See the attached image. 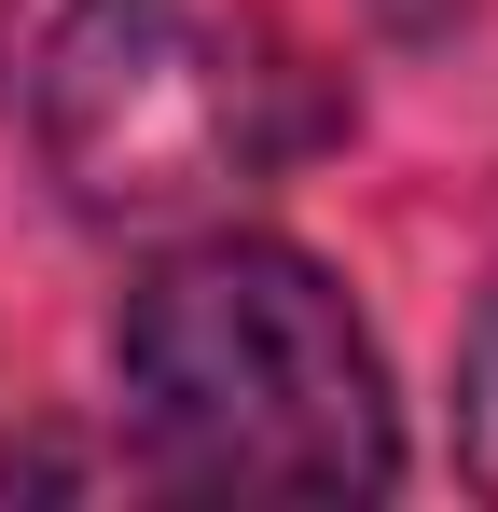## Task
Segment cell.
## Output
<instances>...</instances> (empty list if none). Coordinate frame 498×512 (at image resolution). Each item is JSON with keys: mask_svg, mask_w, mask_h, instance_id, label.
Segmentation results:
<instances>
[{"mask_svg": "<svg viewBox=\"0 0 498 512\" xmlns=\"http://www.w3.org/2000/svg\"><path fill=\"white\" fill-rule=\"evenodd\" d=\"M125 429L166 485L208 499H388L402 485V416L388 360L332 263L291 236H194L125 291Z\"/></svg>", "mask_w": 498, "mask_h": 512, "instance_id": "cell-1", "label": "cell"}, {"mask_svg": "<svg viewBox=\"0 0 498 512\" xmlns=\"http://www.w3.org/2000/svg\"><path fill=\"white\" fill-rule=\"evenodd\" d=\"M28 125L70 208L208 222L319 139V97L222 0H70L28 56Z\"/></svg>", "mask_w": 498, "mask_h": 512, "instance_id": "cell-2", "label": "cell"}, {"mask_svg": "<svg viewBox=\"0 0 498 512\" xmlns=\"http://www.w3.org/2000/svg\"><path fill=\"white\" fill-rule=\"evenodd\" d=\"M457 429H471V471L498 485V291L471 319V360H457Z\"/></svg>", "mask_w": 498, "mask_h": 512, "instance_id": "cell-3", "label": "cell"}]
</instances>
